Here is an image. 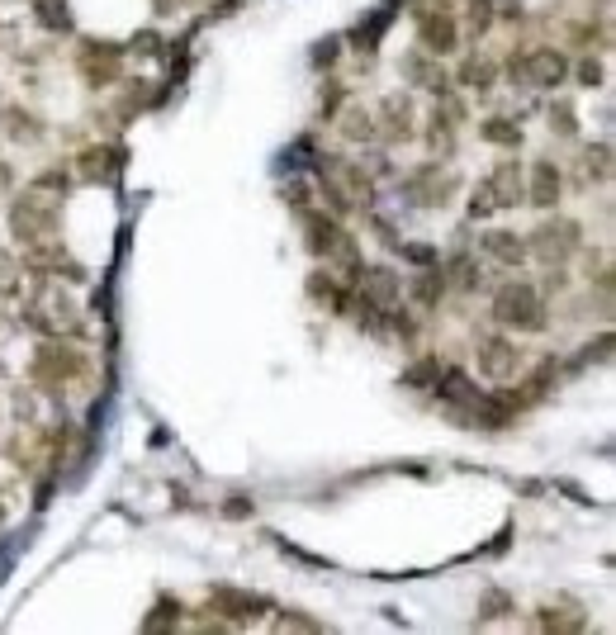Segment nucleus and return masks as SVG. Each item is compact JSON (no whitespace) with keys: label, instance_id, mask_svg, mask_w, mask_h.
Instances as JSON below:
<instances>
[{"label":"nucleus","instance_id":"nucleus-1","mask_svg":"<svg viewBox=\"0 0 616 635\" xmlns=\"http://www.w3.org/2000/svg\"><path fill=\"white\" fill-rule=\"evenodd\" d=\"M86 375V356L76 346H62L57 337H43V346H34V361H29V384L48 399H62V389L72 380Z\"/></svg>","mask_w":616,"mask_h":635},{"label":"nucleus","instance_id":"nucleus-2","mask_svg":"<svg viewBox=\"0 0 616 635\" xmlns=\"http://www.w3.org/2000/svg\"><path fill=\"white\" fill-rule=\"evenodd\" d=\"M57 223H62V200L48 195V190H24L10 204V233H15L19 247H34V242L57 237Z\"/></svg>","mask_w":616,"mask_h":635},{"label":"nucleus","instance_id":"nucleus-3","mask_svg":"<svg viewBox=\"0 0 616 635\" xmlns=\"http://www.w3.org/2000/svg\"><path fill=\"white\" fill-rule=\"evenodd\" d=\"M493 323L508 327V332H545V323H550L545 294L526 280H508L493 294Z\"/></svg>","mask_w":616,"mask_h":635},{"label":"nucleus","instance_id":"nucleus-4","mask_svg":"<svg viewBox=\"0 0 616 635\" xmlns=\"http://www.w3.org/2000/svg\"><path fill=\"white\" fill-rule=\"evenodd\" d=\"M19 323L29 327V332H38V337H62V332L76 337V332H81V313H76V304L62 290L38 285V294L24 304V313H19Z\"/></svg>","mask_w":616,"mask_h":635},{"label":"nucleus","instance_id":"nucleus-5","mask_svg":"<svg viewBox=\"0 0 616 635\" xmlns=\"http://www.w3.org/2000/svg\"><path fill=\"white\" fill-rule=\"evenodd\" d=\"M455 190H460V176L446 171L436 157L403 171V195H408V204H417V209H446Z\"/></svg>","mask_w":616,"mask_h":635},{"label":"nucleus","instance_id":"nucleus-6","mask_svg":"<svg viewBox=\"0 0 616 635\" xmlns=\"http://www.w3.org/2000/svg\"><path fill=\"white\" fill-rule=\"evenodd\" d=\"M583 247V223L574 218H545L536 233L526 237V256H536L545 266H564Z\"/></svg>","mask_w":616,"mask_h":635},{"label":"nucleus","instance_id":"nucleus-7","mask_svg":"<svg viewBox=\"0 0 616 635\" xmlns=\"http://www.w3.org/2000/svg\"><path fill=\"white\" fill-rule=\"evenodd\" d=\"M76 72H81L86 86L105 91L114 81H124V48L109 43V38H81V48H76Z\"/></svg>","mask_w":616,"mask_h":635},{"label":"nucleus","instance_id":"nucleus-8","mask_svg":"<svg viewBox=\"0 0 616 635\" xmlns=\"http://www.w3.org/2000/svg\"><path fill=\"white\" fill-rule=\"evenodd\" d=\"M474 361H479V375L493 384H503L517 375V365H522V346L508 342V337H498V332H489V337H479L474 342Z\"/></svg>","mask_w":616,"mask_h":635},{"label":"nucleus","instance_id":"nucleus-9","mask_svg":"<svg viewBox=\"0 0 616 635\" xmlns=\"http://www.w3.org/2000/svg\"><path fill=\"white\" fill-rule=\"evenodd\" d=\"M375 133H380L384 143H413L417 138V109H413V100L403 91H394V95H384L380 100V109H375Z\"/></svg>","mask_w":616,"mask_h":635},{"label":"nucleus","instance_id":"nucleus-10","mask_svg":"<svg viewBox=\"0 0 616 635\" xmlns=\"http://www.w3.org/2000/svg\"><path fill=\"white\" fill-rule=\"evenodd\" d=\"M266 607H271V598H261V593H247V588H228V583L209 588V612H223V621H228V626H247V621H261V617H266Z\"/></svg>","mask_w":616,"mask_h":635},{"label":"nucleus","instance_id":"nucleus-11","mask_svg":"<svg viewBox=\"0 0 616 635\" xmlns=\"http://www.w3.org/2000/svg\"><path fill=\"white\" fill-rule=\"evenodd\" d=\"M417 43H422V53H432V57L455 53L460 48V24H455V15H446L441 5H432V10L417 5Z\"/></svg>","mask_w":616,"mask_h":635},{"label":"nucleus","instance_id":"nucleus-12","mask_svg":"<svg viewBox=\"0 0 616 635\" xmlns=\"http://www.w3.org/2000/svg\"><path fill=\"white\" fill-rule=\"evenodd\" d=\"M484 190H489L493 209H517L526 200V171L517 157H498L484 176Z\"/></svg>","mask_w":616,"mask_h":635},{"label":"nucleus","instance_id":"nucleus-13","mask_svg":"<svg viewBox=\"0 0 616 635\" xmlns=\"http://www.w3.org/2000/svg\"><path fill=\"white\" fill-rule=\"evenodd\" d=\"M356 285H361V304H370V309L394 313L403 304V280H399V271H389V266H361Z\"/></svg>","mask_w":616,"mask_h":635},{"label":"nucleus","instance_id":"nucleus-14","mask_svg":"<svg viewBox=\"0 0 616 635\" xmlns=\"http://www.w3.org/2000/svg\"><path fill=\"white\" fill-rule=\"evenodd\" d=\"M569 81V57L560 48H526L522 57V86H541V91H555Z\"/></svg>","mask_w":616,"mask_h":635},{"label":"nucleus","instance_id":"nucleus-15","mask_svg":"<svg viewBox=\"0 0 616 635\" xmlns=\"http://www.w3.org/2000/svg\"><path fill=\"white\" fill-rule=\"evenodd\" d=\"M346 242H351V233H342V223H337L332 214H323V209H304V247L318 256V261H332Z\"/></svg>","mask_w":616,"mask_h":635},{"label":"nucleus","instance_id":"nucleus-16","mask_svg":"<svg viewBox=\"0 0 616 635\" xmlns=\"http://www.w3.org/2000/svg\"><path fill=\"white\" fill-rule=\"evenodd\" d=\"M560 195H564L560 166L550 162V157H536V162H531V176H526V200L536 204V209H555Z\"/></svg>","mask_w":616,"mask_h":635},{"label":"nucleus","instance_id":"nucleus-17","mask_svg":"<svg viewBox=\"0 0 616 635\" xmlns=\"http://www.w3.org/2000/svg\"><path fill=\"white\" fill-rule=\"evenodd\" d=\"M479 252L489 256V261H498V266H508V271H522L526 242L512 228H489V233L479 237Z\"/></svg>","mask_w":616,"mask_h":635},{"label":"nucleus","instance_id":"nucleus-18","mask_svg":"<svg viewBox=\"0 0 616 635\" xmlns=\"http://www.w3.org/2000/svg\"><path fill=\"white\" fill-rule=\"evenodd\" d=\"M76 171H81V181H114L119 171H124V147H86L81 157H76Z\"/></svg>","mask_w":616,"mask_h":635},{"label":"nucleus","instance_id":"nucleus-19","mask_svg":"<svg viewBox=\"0 0 616 635\" xmlns=\"http://www.w3.org/2000/svg\"><path fill=\"white\" fill-rule=\"evenodd\" d=\"M441 294H446V275L441 266H417V275L408 280V299H413V309L432 313L441 304Z\"/></svg>","mask_w":616,"mask_h":635},{"label":"nucleus","instance_id":"nucleus-20","mask_svg":"<svg viewBox=\"0 0 616 635\" xmlns=\"http://www.w3.org/2000/svg\"><path fill=\"white\" fill-rule=\"evenodd\" d=\"M0 128H5L15 143H38V138L48 133V124L38 119L34 109H24V105H0Z\"/></svg>","mask_w":616,"mask_h":635},{"label":"nucleus","instance_id":"nucleus-21","mask_svg":"<svg viewBox=\"0 0 616 635\" xmlns=\"http://www.w3.org/2000/svg\"><path fill=\"white\" fill-rule=\"evenodd\" d=\"M308 299H313V304H323L327 313H346V304H351V290H346L337 275L308 271Z\"/></svg>","mask_w":616,"mask_h":635},{"label":"nucleus","instance_id":"nucleus-22","mask_svg":"<svg viewBox=\"0 0 616 635\" xmlns=\"http://www.w3.org/2000/svg\"><path fill=\"white\" fill-rule=\"evenodd\" d=\"M332 119H337V133H342L346 143H370V138H375V109L346 105V109H337Z\"/></svg>","mask_w":616,"mask_h":635},{"label":"nucleus","instance_id":"nucleus-23","mask_svg":"<svg viewBox=\"0 0 616 635\" xmlns=\"http://www.w3.org/2000/svg\"><path fill=\"white\" fill-rule=\"evenodd\" d=\"M399 72L408 76V81H413V86H427V91H441V86H446V72H441V67H436L432 62V53H422V48H417V53H408L399 62Z\"/></svg>","mask_w":616,"mask_h":635},{"label":"nucleus","instance_id":"nucleus-24","mask_svg":"<svg viewBox=\"0 0 616 635\" xmlns=\"http://www.w3.org/2000/svg\"><path fill=\"white\" fill-rule=\"evenodd\" d=\"M455 81H460L465 91L489 95L493 81H498V62H493V57H465V62H460V72H455Z\"/></svg>","mask_w":616,"mask_h":635},{"label":"nucleus","instance_id":"nucleus-25","mask_svg":"<svg viewBox=\"0 0 616 635\" xmlns=\"http://www.w3.org/2000/svg\"><path fill=\"white\" fill-rule=\"evenodd\" d=\"M394 15H399V5H380V10H375V15H365L361 24H356V48H361V53H375V48H380V38H384V29H389V24H394Z\"/></svg>","mask_w":616,"mask_h":635},{"label":"nucleus","instance_id":"nucleus-26","mask_svg":"<svg viewBox=\"0 0 616 635\" xmlns=\"http://www.w3.org/2000/svg\"><path fill=\"white\" fill-rule=\"evenodd\" d=\"M536 626H541V631H583L588 617H583L574 602H560V607H555V602H545L541 612H536Z\"/></svg>","mask_w":616,"mask_h":635},{"label":"nucleus","instance_id":"nucleus-27","mask_svg":"<svg viewBox=\"0 0 616 635\" xmlns=\"http://www.w3.org/2000/svg\"><path fill=\"white\" fill-rule=\"evenodd\" d=\"M479 138L493 147H508V152H517L522 147V124L517 119H503V114H493V119H484L479 124Z\"/></svg>","mask_w":616,"mask_h":635},{"label":"nucleus","instance_id":"nucleus-28","mask_svg":"<svg viewBox=\"0 0 616 635\" xmlns=\"http://www.w3.org/2000/svg\"><path fill=\"white\" fill-rule=\"evenodd\" d=\"M517 612V602H512V593H503V588H489L484 598H479V612H474V621L479 626H489V621H503Z\"/></svg>","mask_w":616,"mask_h":635},{"label":"nucleus","instance_id":"nucleus-29","mask_svg":"<svg viewBox=\"0 0 616 635\" xmlns=\"http://www.w3.org/2000/svg\"><path fill=\"white\" fill-rule=\"evenodd\" d=\"M612 176V143H593L583 147V181H607Z\"/></svg>","mask_w":616,"mask_h":635},{"label":"nucleus","instance_id":"nucleus-30","mask_svg":"<svg viewBox=\"0 0 616 635\" xmlns=\"http://www.w3.org/2000/svg\"><path fill=\"white\" fill-rule=\"evenodd\" d=\"M34 15L43 29H53V34H67L72 29V10H67V0H34Z\"/></svg>","mask_w":616,"mask_h":635},{"label":"nucleus","instance_id":"nucleus-31","mask_svg":"<svg viewBox=\"0 0 616 635\" xmlns=\"http://www.w3.org/2000/svg\"><path fill=\"white\" fill-rule=\"evenodd\" d=\"M436 375H441V356H422V361H413L408 370H403V389H432Z\"/></svg>","mask_w":616,"mask_h":635},{"label":"nucleus","instance_id":"nucleus-32","mask_svg":"<svg viewBox=\"0 0 616 635\" xmlns=\"http://www.w3.org/2000/svg\"><path fill=\"white\" fill-rule=\"evenodd\" d=\"M441 275H446V285H460L465 294H474L479 285H484V275H479V266H474V256H455L451 271H441Z\"/></svg>","mask_w":616,"mask_h":635},{"label":"nucleus","instance_id":"nucleus-33","mask_svg":"<svg viewBox=\"0 0 616 635\" xmlns=\"http://www.w3.org/2000/svg\"><path fill=\"white\" fill-rule=\"evenodd\" d=\"M545 124H550V133H555V138H579V109L569 105V100H555Z\"/></svg>","mask_w":616,"mask_h":635},{"label":"nucleus","instance_id":"nucleus-34","mask_svg":"<svg viewBox=\"0 0 616 635\" xmlns=\"http://www.w3.org/2000/svg\"><path fill=\"white\" fill-rule=\"evenodd\" d=\"M181 602L176 598H157V607H152V617H143V631H171V626H181Z\"/></svg>","mask_w":616,"mask_h":635},{"label":"nucleus","instance_id":"nucleus-35","mask_svg":"<svg viewBox=\"0 0 616 635\" xmlns=\"http://www.w3.org/2000/svg\"><path fill=\"white\" fill-rule=\"evenodd\" d=\"M19 290H24V266H19L15 252H5V247H0V294H5V299H15Z\"/></svg>","mask_w":616,"mask_h":635},{"label":"nucleus","instance_id":"nucleus-36","mask_svg":"<svg viewBox=\"0 0 616 635\" xmlns=\"http://www.w3.org/2000/svg\"><path fill=\"white\" fill-rule=\"evenodd\" d=\"M498 10H493V0H470V19H465V29L470 34H489Z\"/></svg>","mask_w":616,"mask_h":635},{"label":"nucleus","instance_id":"nucleus-37","mask_svg":"<svg viewBox=\"0 0 616 635\" xmlns=\"http://www.w3.org/2000/svg\"><path fill=\"white\" fill-rule=\"evenodd\" d=\"M34 190H48V195H57V200H62V195H67V190H72V176H67V171H62V166H48V171H38Z\"/></svg>","mask_w":616,"mask_h":635},{"label":"nucleus","instance_id":"nucleus-38","mask_svg":"<svg viewBox=\"0 0 616 635\" xmlns=\"http://www.w3.org/2000/svg\"><path fill=\"white\" fill-rule=\"evenodd\" d=\"M403 261H413V266H441V252L427 247V242H399Z\"/></svg>","mask_w":616,"mask_h":635},{"label":"nucleus","instance_id":"nucleus-39","mask_svg":"<svg viewBox=\"0 0 616 635\" xmlns=\"http://www.w3.org/2000/svg\"><path fill=\"white\" fill-rule=\"evenodd\" d=\"M275 626L280 631H323V621H313V617H304L299 607H285L280 617H275Z\"/></svg>","mask_w":616,"mask_h":635},{"label":"nucleus","instance_id":"nucleus-40","mask_svg":"<svg viewBox=\"0 0 616 635\" xmlns=\"http://www.w3.org/2000/svg\"><path fill=\"white\" fill-rule=\"evenodd\" d=\"M574 76H579V86H588V91H598L602 81H607V72H602V62H593V57H583L579 67H574Z\"/></svg>","mask_w":616,"mask_h":635},{"label":"nucleus","instance_id":"nucleus-41","mask_svg":"<svg viewBox=\"0 0 616 635\" xmlns=\"http://www.w3.org/2000/svg\"><path fill=\"white\" fill-rule=\"evenodd\" d=\"M342 100H346V86L342 81H327L323 86V119H332V114L342 109Z\"/></svg>","mask_w":616,"mask_h":635},{"label":"nucleus","instance_id":"nucleus-42","mask_svg":"<svg viewBox=\"0 0 616 635\" xmlns=\"http://www.w3.org/2000/svg\"><path fill=\"white\" fill-rule=\"evenodd\" d=\"M256 512V503L247 498V493H233L228 503H223V517H233V522H242V517H252Z\"/></svg>","mask_w":616,"mask_h":635},{"label":"nucleus","instance_id":"nucleus-43","mask_svg":"<svg viewBox=\"0 0 616 635\" xmlns=\"http://www.w3.org/2000/svg\"><path fill=\"white\" fill-rule=\"evenodd\" d=\"M133 53H138V57H162V38L152 34V29L133 34Z\"/></svg>","mask_w":616,"mask_h":635},{"label":"nucleus","instance_id":"nucleus-44","mask_svg":"<svg viewBox=\"0 0 616 635\" xmlns=\"http://www.w3.org/2000/svg\"><path fill=\"white\" fill-rule=\"evenodd\" d=\"M489 214H498V209H493L489 190H484V181H479L474 185V195H470V218H489Z\"/></svg>","mask_w":616,"mask_h":635},{"label":"nucleus","instance_id":"nucleus-45","mask_svg":"<svg viewBox=\"0 0 616 635\" xmlns=\"http://www.w3.org/2000/svg\"><path fill=\"white\" fill-rule=\"evenodd\" d=\"M285 204H290V209H299V214H304V209H308V185H304V181L285 185Z\"/></svg>","mask_w":616,"mask_h":635},{"label":"nucleus","instance_id":"nucleus-46","mask_svg":"<svg viewBox=\"0 0 616 635\" xmlns=\"http://www.w3.org/2000/svg\"><path fill=\"white\" fill-rule=\"evenodd\" d=\"M15 418H19V427H34V399L24 389L15 394Z\"/></svg>","mask_w":616,"mask_h":635},{"label":"nucleus","instance_id":"nucleus-47","mask_svg":"<svg viewBox=\"0 0 616 635\" xmlns=\"http://www.w3.org/2000/svg\"><path fill=\"white\" fill-rule=\"evenodd\" d=\"M10 185H15V171H10V162H5V157H0V200H5V195H10Z\"/></svg>","mask_w":616,"mask_h":635},{"label":"nucleus","instance_id":"nucleus-48","mask_svg":"<svg viewBox=\"0 0 616 635\" xmlns=\"http://www.w3.org/2000/svg\"><path fill=\"white\" fill-rule=\"evenodd\" d=\"M181 5H185V0H152V10H157V15H176Z\"/></svg>","mask_w":616,"mask_h":635},{"label":"nucleus","instance_id":"nucleus-49","mask_svg":"<svg viewBox=\"0 0 616 635\" xmlns=\"http://www.w3.org/2000/svg\"><path fill=\"white\" fill-rule=\"evenodd\" d=\"M593 5H607V0H593Z\"/></svg>","mask_w":616,"mask_h":635},{"label":"nucleus","instance_id":"nucleus-50","mask_svg":"<svg viewBox=\"0 0 616 635\" xmlns=\"http://www.w3.org/2000/svg\"><path fill=\"white\" fill-rule=\"evenodd\" d=\"M0 517H5V508H0Z\"/></svg>","mask_w":616,"mask_h":635}]
</instances>
